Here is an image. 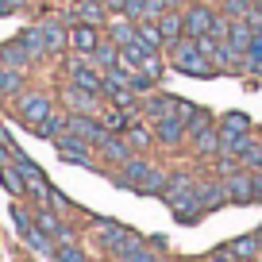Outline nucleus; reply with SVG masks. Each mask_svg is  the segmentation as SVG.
Wrapping results in <instances>:
<instances>
[{
	"instance_id": "f257e3e1",
	"label": "nucleus",
	"mask_w": 262,
	"mask_h": 262,
	"mask_svg": "<svg viewBox=\"0 0 262 262\" xmlns=\"http://www.w3.org/2000/svg\"><path fill=\"white\" fill-rule=\"evenodd\" d=\"M166 62H170L178 74H185V77H205V81H208V77L220 74V70L212 66V58L196 47V39H189V35L178 39L173 47H166Z\"/></svg>"
},
{
	"instance_id": "f03ea898",
	"label": "nucleus",
	"mask_w": 262,
	"mask_h": 262,
	"mask_svg": "<svg viewBox=\"0 0 262 262\" xmlns=\"http://www.w3.org/2000/svg\"><path fill=\"white\" fill-rule=\"evenodd\" d=\"M93 228H97V247L108 254V258H120L123 251H131L135 243H143V235L135 228H123V224H116V220H93Z\"/></svg>"
},
{
	"instance_id": "7ed1b4c3",
	"label": "nucleus",
	"mask_w": 262,
	"mask_h": 262,
	"mask_svg": "<svg viewBox=\"0 0 262 262\" xmlns=\"http://www.w3.org/2000/svg\"><path fill=\"white\" fill-rule=\"evenodd\" d=\"M196 185H201V178H196L193 170H170V181H166V189H162V196H158V201L173 212L178 205H185L189 196L196 193Z\"/></svg>"
},
{
	"instance_id": "20e7f679",
	"label": "nucleus",
	"mask_w": 262,
	"mask_h": 262,
	"mask_svg": "<svg viewBox=\"0 0 262 262\" xmlns=\"http://www.w3.org/2000/svg\"><path fill=\"white\" fill-rule=\"evenodd\" d=\"M50 112H54V100H50L47 93H19L16 97V116H19V123L31 127V131L39 127Z\"/></svg>"
},
{
	"instance_id": "39448f33",
	"label": "nucleus",
	"mask_w": 262,
	"mask_h": 262,
	"mask_svg": "<svg viewBox=\"0 0 262 262\" xmlns=\"http://www.w3.org/2000/svg\"><path fill=\"white\" fill-rule=\"evenodd\" d=\"M58 100H62L66 112H85V116H100L104 112L100 93H89V89H81V85H74V81H66L62 89H58Z\"/></svg>"
},
{
	"instance_id": "423d86ee",
	"label": "nucleus",
	"mask_w": 262,
	"mask_h": 262,
	"mask_svg": "<svg viewBox=\"0 0 262 262\" xmlns=\"http://www.w3.org/2000/svg\"><path fill=\"white\" fill-rule=\"evenodd\" d=\"M54 150L62 162H77V166H89V170H97V147L85 139H77V135H70L66 131L62 139H54Z\"/></svg>"
},
{
	"instance_id": "0eeeda50",
	"label": "nucleus",
	"mask_w": 262,
	"mask_h": 262,
	"mask_svg": "<svg viewBox=\"0 0 262 262\" xmlns=\"http://www.w3.org/2000/svg\"><path fill=\"white\" fill-rule=\"evenodd\" d=\"M66 74H70V81H74V85H81V89H89V93H100V97H104V70H97V66H93L85 54L70 58Z\"/></svg>"
},
{
	"instance_id": "6e6552de",
	"label": "nucleus",
	"mask_w": 262,
	"mask_h": 262,
	"mask_svg": "<svg viewBox=\"0 0 262 262\" xmlns=\"http://www.w3.org/2000/svg\"><path fill=\"white\" fill-rule=\"evenodd\" d=\"M150 127H155V143H158V147H166V150H178L181 143L189 139V123L181 120V116H166V120H155Z\"/></svg>"
},
{
	"instance_id": "1a4fd4ad",
	"label": "nucleus",
	"mask_w": 262,
	"mask_h": 262,
	"mask_svg": "<svg viewBox=\"0 0 262 262\" xmlns=\"http://www.w3.org/2000/svg\"><path fill=\"white\" fill-rule=\"evenodd\" d=\"M216 12H220V8H208V4H185V8H181V16H185V35H189V39L212 35Z\"/></svg>"
},
{
	"instance_id": "9d476101",
	"label": "nucleus",
	"mask_w": 262,
	"mask_h": 262,
	"mask_svg": "<svg viewBox=\"0 0 262 262\" xmlns=\"http://www.w3.org/2000/svg\"><path fill=\"white\" fill-rule=\"evenodd\" d=\"M97 155L104 158L108 166H123L135 150L127 147V139H123L120 131H104V135H100V143H97Z\"/></svg>"
},
{
	"instance_id": "9b49d317",
	"label": "nucleus",
	"mask_w": 262,
	"mask_h": 262,
	"mask_svg": "<svg viewBox=\"0 0 262 262\" xmlns=\"http://www.w3.org/2000/svg\"><path fill=\"white\" fill-rule=\"evenodd\" d=\"M228 185V201L231 205H254L258 196H254V173L251 170H235L231 178H224Z\"/></svg>"
},
{
	"instance_id": "f8f14e48",
	"label": "nucleus",
	"mask_w": 262,
	"mask_h": 262,
	"mask_svg": "<svg viewBox=\"0 0 262 262\" xmlns=\"http://www.w3.org/2000/svg\"><path fill=\"white\" fill-rule=\"evenodd\" d=\"M139 112L147 116L150 123L155 120H166V116H178V97H170V93H147V97L139 100Z\"/></svg>"
},
{
	"instance_id": "ddd939ff",
	"label": "nucleus",
	"mask_w": 262,
	"mask_h": 262,
	"mask_svg": "<svg viewBox=\"0 0 262 262\" xmlns=\"http://www.w3.org/2000/svg\"><path fill=\"white\" fill-rule=\"evenodd\" d=\"M196 201L205 205V212H216V208L228 205V185H224V178H201V185H196Z\"/></svg>"
},
{
	"instance_id": "4468645a",
	"label": "nucleus",
	"mask_w": 262,
	"mask_h": 262,
	"mask_svg": "<svg viewBox=\"0 0 262 262\" xmlns=\"http://www.w3.org/2000/svg\"><path fill=\"white\" fill-rule=\"evenodd\" d=\"M104 131H108V127H104V120H100V116L70 112V135H77V139H85V143H93V147H97Z\"/></svg>"
},
{
	"instance_id": "2eb2a0df",
	"label": "nucleus",
	"mask_w": 262,
	"mask_h": 262,
	"mask_svg": "<svg viewBox=\"0 0 262 262\" xmlns=\"http://www.w3.org/2000/svg\"><path fill=\"white\" fill-rule=\"evenodd\" d=\"M100 39H104V35H100V27H93V24H81V19H77V24L70 27V50H74V54L89 58Z\"/></svg>"
},
{
	"instance_id": "dca6fc26",
	"label": "nucleus",
	"mask_w": 262,
	"mask_h": 262,
	"mask_svg": "<svg viewBox=\"0 0 262 262\" xmlns=\"http://www.w3.org/2000/svg\"><path fill=\"white\" fill-rule=\"evenodd\" d=\"M189 143H193V155H196V158H216V155H220V127H216V123H208V127L193 131V135H189Z\"/></svg>"
},
{
	"instance_id": "f3484780",
	"label": "nucleus",
	"mask_w": 262,
	"mask_h": 262,
	"mask_svg": "<svg viewBox=\"0 0 262 262\" xmlns=\"http://www.w3.org/2000/svg\"><path fill=\"white\" fill-rule=\"evenodd\" d=\"M42 35H47L50 42V54H58V50H70V24H62V16H47L39 19Z\"/></svg>"
},
{
	"instance_id": "a211bd4d",
	"label": "nucleus",
	"mask_w": 262,
	"mask_h": 262,
	"mask_svg": "<svg viewBox=\"0 0 262 262\" xmlns=\"http://www.w3.org/2000/svg\"><path fill=\"white\" fill-rule=\"evenodd\" d=\"M19 42H24V50L35 58V62H42V58H50V42H47V35H42V27L39 24H31V27H24V31L16 35Z\"/></svg>"
},
{
	"instance_id": "6ab92c4d",
	"label": "nucleus",
	"mask_w": 262,
	"mask_h": 262,
	"mask_svg": "<svg viewBox=\"0 0 262 262\" xmlns=\"http://www.w3.org/2000/svg\"><path fill=\"white\" fill-rule=\"evenodd\" d=\"M108 4L104 0H74V16L81 24H93V27H108Z\"/></svg>"
},
{
	"instance_id": "aec40b11",
	"label": "nucleus",
	"mask_w": 262,
	"mask_h": 262,
	"mask_svg": "<svg viewBox=\"0 0 262 262\" xmlns=\"http://www.w3.org/2000/svg\"><path fill=\"white\" fill-rule=\"evenodd\" d=\"M120 135H123V139H127V147L135 150V155H143V150L158 147V143H155V127H143L139 120H135V123H127V127H123Z\"/></svg>"
},
{
	"instance_id": "412c9836",
	"label": "nucleus",
	"mask_w": 262,
	"mask_h": 262,
	"mask_svg": "<svg viewBox=\"0 0 262 262\" xmlns=\"http://www.w3.org/2000/svg\"><path fill=\"white\" fill-rule=\"evenodd\" d=\"M158 27H162L166 47H173L178 39H185V16H181V8H166L162 16H158Z\"/></svg>"
},
{
	"instance_id": "4be33fe9",
	"label": "nucleus",
	"mask_w": 262,
	"mask_h": 262,
	"mask_svg": "<svg viewBox=\"0 0 262 262\" xmlns=\"http://www.w3.org/2000/svg\"><path fill=\"white\" fill-rule=\"evenodd\" d=\"M104 35H108V39H116L120 47H127V42H135V39H139V24H135V19H127V16L120 12L116 19H108Z\"/></svg>"
},
{
	"instance_id": "5701e85b",
	"label": "nucleus",
	"mask_w": 262,
	"mask_h": 262,
	"mask_svg": "<svg viewBox=\"0 0 262 262\" xmlns=\"http://www.w3.org/2000/svg\"><path fill=\"white\" fill-rule=\"evenodd\" d=\"M254 143L251 131H235V127H220V155H243L247 147Z\"/></svg>"
},
{
	"instance_id": "b1692460",
	"label": "nucleus",
	"mask_w": 262,
	"mask_h": 262,
	"mask_svg": "<svg viewBox=\"0 0 262 262\" xmlns=\"http://www.w3.org/2000/svg\"><path fill=\"white\" fill-rule=\"evenodd\" d=\"M66 131H70V112L62 108V112H50L47 120L35 127V135H39V139H50V143H54V139H62Z\"/></svg>"
},
{
	"instance_id": "393cba45",
	"label": "nucleus",
	"mask_w": 262,
	"mask_h": 262,
	"mask_svg": "<svg viewBox=\"0 0 262 262\" xmlns=\"http://www.w3.org/2000/svg\"><path fill=\"white\" fill-rule=\"evenodd\" d=\"M24 243H27V251H31V254H39V258H54V251H58L54 235H47V231H42L39 224H35V228L24 235Z\"/></svg>"
},
{
	"instance_id": "a878e982",
	"label": "nucleus",
	"mask_w": 262,
	"mask_h": 262,
	"mask_svg": "<svg viewBox=\"0 0 262 262\" xmlns=\"http://www.w3.org/2000/svg\"><path fill=\"white\" fill-rule=\"evenodd\" d=\"M231 254H235L239 262H254L262 254V239H258V231H251V235H239V239H231Z\"/></svg>"
},
{
	"instance_id": "bb28decb",
	"label": "nucleus",
	"mask_w": 262,
	"mask_h": 262,
	"mask_svg": "<svg viewBox=\"0 0 262 262\" xmlns=\"http://www.w3.org/2000/svg\"><path fill=\"white\" fill-rule=\"evenodd\" d=\"M89 62L97 66V70H108V66H116V62H120V42L104 35V39L97 42V50L89 54Z\"/></svg>"
},
{
	"instance_id": "cd10ccee",
	"label": "nucleus",
	"mask_w": 262,
	"mask_h": 262,
	"mask_svg": "<svg viewBox=\"0 0 262 262\" xmlns=\"http://www.w3.org/2000/svg\"><path fill=\"white\" fill-rule=\"evenodd\" d=\"M24 93V70H12V66H0V100H12Z\"/></svg>"
},
{
	"instance_id": "c85d7f7f",
	"label": "nucleus",
	"mask_w": 262,
	"mask_h": 262,
	"mask_svg": "<svg viewBox=\"0 0 262 262\" xmlns=\"http://www.w3.org/2000/svg\"><path fill=\"white\" fill-rule=\"evenodd\" d=\"M166 181H170V170H166V166H150L147 178L139 181V193H143V196H162Z\"/></svg>"
},
{
	"instance_id": "c756f323",
	"label": "nucleus",
	"mask_w": 262,
	"mask_h": 262,
	"mask_svg": "<svg viewBox=\"0 0 262 262\" xmlns=\"http://www.w3.org/2000/svg\"><path fill=\"white\" fill-rule=\"evenodd\" d=\"M0 58H4V66H12V70H31V62L35 58L27 54L24 50V42H4V47H0Z\"/></svg>"
},
{
	"instance_id": "7c9ffc66",
	"label": "nucleus",
	"mask_w": 262,
	"mask_h": 262,
	"mask_svg": "<svg viewBox=\"0 0 262 262\" xmlns=\"http://www.w3.org/2000/svg\"><path fill=\"white\" fill-rule=\"evenodd\" d=\"M162 258H166V254H162V251H155V247L143 239V243H135L131 251H123L116 262H162Z\"/></svg>"
},
{
	"instance_id": "2f4dec72",
	"label": "nucleus",
	"mask_w": 262,
	"mask_h": 262,
	"mask_svg": "<svg viewBox=\"0 0 262 262\" xmlns=\"http://www.w3.org/2000/svg\"><path fill=\"white\" fill-rule=\"evenodd\" d=\"M139 42L150 50H166V39H162V27L158 19H139Z\"/></svg>"
},
{
	"instance_id": "473e14b6",
	"label": "nucleus",
	"mask_w": 262,
	"mask_h": 262,
	"mask_svg": "<svg viewBox=\"0 0 262 262\" xmlns=\"http://www.w3.org/2000/svg\"><path fill=\"white\" fill-rule=\"evenodd\" d=\"M224 42H231L235 50H243V54H247L251 42H254V31L247 27V19H231V31H228V39H224Z\"/></svg>"
},
{
	"instance_id": "72a5a7b5",
	"label": "nucleus",
	"mask_w": 262,
	"mask_h": 262,
	"mask_svg": "<svg viewBox=\"0 0 262 262\" xmlns=\"http://www.w3.org/2000/svg\"><path fill=\"white\" fill-rule=\"evenodd\" d=\"M12 220H16V231H19V235H27V231L35 228V208L24 205V196H16V205H12Z\"/></svg>"
},
{
	"instance_id": "f704fd0d",
	"label": "nucleus",
	"mask_w": 262,
	"mask_h": 262,
	"mask_svg": "<svg viewBox=\"0 0 262 262\" xmlns=\"http://www.w3.org/2000/svg\"><path fill=\"white\" fill-rule=\"evenodd\" d=\"M173 216H178V224H196L201 216H208V212H205V205H201V201H196V193H193L185 205L173 208Z\"/></svg>"
},
{
	"instance_id": "c9c22d12",
	"label": "nucleus",
	"mask_w": 262,
	"mask_h": 262,
	"mask_svg": "<svg viewBox=\"0 0 262 262\" xmlns=\"http://www.w3.org/2000/svg\"><path fill=\"white\" fill-rule=\"evenodd\" d=\"M135 70H143V74H150V77H162L166 62L158 58V50H143V58H139V66H135Z\"/></svg>"
},
{
	"instance_id": "e433bc0d",
	"label": "nucleus",
	"mask_w": 262,
	"mask_h": 262,
	"mask_svg": "<svg viewBox=\"0 0 262 262\" xmlns=\"http://www.w3.org/2000/svg\"><path fill=\"white\" fill-rule=\"evenodd\" d=\"M239 166H243V170H251V173H258V170H262V143H251V147L239 155Z\"/></svg>"
},
{
	"instance_id": "4c0bfd02",
	"label": "nucleus",
	"mask_w": 262,
	"mask_h": 262,
	"mask_svg": "<svg viewBox=\"0 0 262 262\" xmlns=\"http://www.w3.org/2000/svg\"><path fill=\"white\" fill-rule=\"evenodd\" d=\"M54 258H58V262H89V254L81 251V243H62V247L54 251Z\"/></svg>"
},
{
	"instance_id": "58836bf2",
	"label": "nucleus",
	"mask_w": 262,
	"mask_h": 262,
	"mask_svg": "<svg viewBox=\"0 0 262 262\" xmlns=\"http://www.w3.org/2000/svg\"><path fill=\"white\" fill-rule=\"evenodd\" d=\"M254 8V0H220V12H228L231 19H243Z\"/></svg>"
},
{
	"instance_id": "ea45409f",
	"label": "nucleus",
	"mask_w": 262,
	"mask_h": 262,
	"mask_svg": "<svg viewBox=\"0 0 262 262\" xmlns=\"http://www.w3.org/2000/svg\"><path fill=\"white\" fill-rule=\"evenodd\" d=\"M212 162H216V178H231V173H235V170H243L235 155H216Z\"/></svg>"
},
{
	"instance_id": "a19ab883",
	"label": "nucleus",
	"mask_w": 262,
	"mask_h": 262,
	"mask_svg": "<svg viewBox=\"0 0 262 262\" xmlns=\"http://www.w3.org/2000/svg\"><path fill=\"white\" fill-rule=\"evenodd\" d=\"M247 70H258L262 74V35H254L251 50H247Z\"/></svg>"
},
{
	"instance_id": "79ce46f5",
	"label": "nucleus",
	"mask_w": 262,
	"mask_h": 262,
	"mask_svg": "<svg viewBox=\"0 0 262 262\" xmlns=\"http://www.w3.org/2000/svg\"><path fill=\"white\" fill-rule=\"evenodd\" d=\"M42 205H47V208H54V212H70V208H74V205H70V201H66L62 193H58V189H47V201H42Z\"/></svg>"
},
{
	"instance_id": "37998d69",
	"label": "nucleus",
	"mask_w": 262,
	"mask_h": 262,
	"mask_svg": "<svg viewBox=\"0 0 262 262\" xmlns=\"http://www.w3.org/2000/svg\"><path fill=\"white\" fill-rule=\"evenodd\" d=\"M143 12H147V0H123V16H127V19H135V24H139Z\"/></svg>"
},
{
	"instance_id": "c03bdc74",
	"label": "nucleus",
	"mask_w": 262,
	"mask_h": 262,
	"mask_svg": "<svg viewBox=\"0 0 262 262\" xmlns=\"http://www.w3.org/2000/svg\"><path fill=\"white\" fill-rule=\"evenodd\" d=\"M220 127H235V131H251V120H247V116H243V112H228V116H224V123H220Z\"/></svg>"
},
{
	"instance_id": "a18cd8bd",
	"label": "nucleus",
	"mask_w": 262,
	"mask_h": 262,
	"mask_svg": "<svg viewBox=\"0 0 262 262\" xmlns=\"http://www.w3.org/2000/svg\"><path fill=\"white\" fill-rule=\"evenodd\" d=\"M243 19H247V27H251V31H254V35H262V8H258V4H254V8H251V12H247V16H243Z\"/></svg>"
},
{
	"instance_id": "49530a36",
	"label": "nucleus",
	"mask_w": 262,
	"mask_h": 262,
	"mask_svg": "<svg viewBox=\"0 0 262 262\" xmlns=\"http://www.w3.org/2000/svg\"><path fill=\"white\" fill-rule=\"evenodd\" d=\"M205 262H239V258L231 254V247H216L212 254H205Z\"/></svg>"
},
{
	"instance_id": "de8ad7c7",
	"label": "nucleus",
	"mask_w": 262,
	"mask_h": 262,
	"mask_svg": "<svg viewBox=\"0 0 262 262\" xmlns=\"http://www.w3.org/2000/svg\"><path fill=\"white\" fill-rule=\"evenodd\" d=\"M166 12V0H147V12H143V19H158Z\"/></svg>"
},
{
	"instance_id": "09e8293b",
	"label": "nucleus",
	"mask_w": 262,
	"mask_h": 262,
	"mask_svg": "<svg viewBox=\"0 0 262 262\" xmlns=\"http://www.w3.org/2000/svg\"><path fill=\"white\" fill-rule=\"evenodd\" d=\"M178 116H181V120L189 123V120L196 116V104H193V100H181V97H178Z\"/></svg>"
},
{
	"instance_id": "8fccbe9b",
	"label": "nucleus",
	"mask_w": 262,
	"mask_h": 262,
	"mask_svg": "<svg viewBox=\"0 0 262 262\" xmlns=\"http://www.w3.org/2000/svg\"><path fill=\"white\" fill-rule=\"evenodd\" d=\"M147 243H150V247H155V251H162V254H166V251H170V243H166V235H150V239H147Z\"/></svg>"
},
{
	"instance_id": "3c124183",
	"label": "nucleus",
	"mask_w": 262,
	"mask_h": 262,
	"mask_svg": "<svg viewBox=\"0 0 262 262\" xmlns=\"http://www.w3.org/2000/svg\"><path fill=\"white\" fill-rule=\"evenodd\" d=\"M254 196H258V201H262V170L254 173Z\"/></svg>"
},
{
	"instance_id": "603ef678",
	"label": "nucleus",
	"mask_w": 262,
	"mask_h": 262,
	"mask_svg": "<svg viewBox=\"0 0 262 262\" xmlns=\"http://www.w3.org/2000/svg\"><path fill=\"white\" fill-rule=\"evenodd\" d=\"M166 8H185V0H166Z\"/></svg>"
},
{
	"instance_id": "864d4df0",
	"label": "nucleus",
	"mask_w": 262,
	"mask_h": 262,
	"mask_svg": "<svg viewBox=\"0 0 262 262\" xmlns=\"http://www.w3.org/2000/svg\"><path fill=\"white\" fill-rule=\"evenodd\" d=\"M8 12H12V4H8V0H0V16H8Z\"/></svg>"
},
{
	"instance_id": "5fc2aeb1",
	"label": "nucleus",
	"mask_w": 262,
	"mask_h": 262,
	"mask_svg": "<svg viewBox=\"0 0 262 262\" xmlns=\"http://www.w3.org/2000/svg\"><path fill=\"white\" fill-rule=\"evenodd\" d=\"M258 239H262V224H258Z\"/></svg>"
},
{
	"instance_id": "6e6d98bb",
	"label": "nucleus",
	"mask_w": 262,
	"mask_h": 262,
	"mask_svg": "<svg viewBox=\"0 0 262 262\" xmlns=\"http://www.w3.org/2000/svg\"><path fill=\"white\" fill-rule=\"evenodd\" d=\"M254 262H262V258H254Z\"/></svg>"
}]
</instances>
